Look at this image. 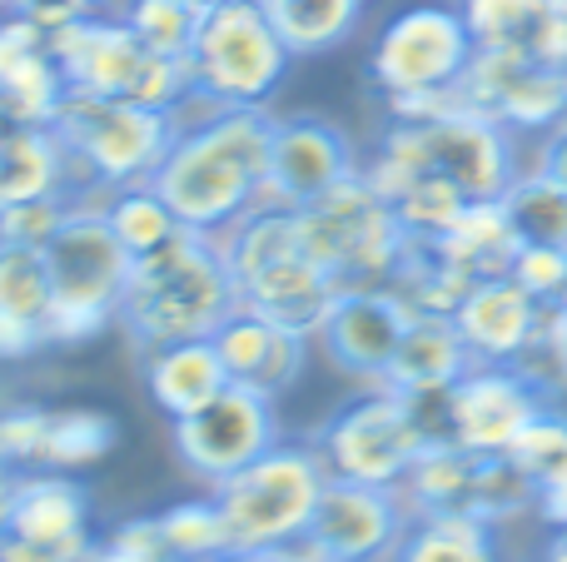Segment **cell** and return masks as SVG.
I'll return each instance as SVG.
<instances>
[{"label": "cell", "instance_id": "obj_15", "mask_svg": "<svg viewBox=\"0 0 567 562\" xmlns=\"http://www.w3.org/2000/svg\"><path fill=\"white\" fill-rule=\"evenodd\" d=\"M409 324H413V309L403 304L399 289H353V294L333 299L329 319L319 329V344L339 374L379 388Z\"/></svg>", "mask_w": 567, "mask_h": 562}, {"label": "cell", "instance_id": "obj_31", "mask_svg": "<svg viewBox=\"0 0 567 562\" xmlns=\"http://www.w3.org/2000/svg\"><path fill=\"white\" fill-rule=\"evenodd\" d=\"M503 209H508L523 244L567 249V185H558L553 175L523 169L508 185V195H503Z\"/></svg>", "mask_w": 567, "mask_h": 562}, {"label": "cell", "instance_id": "obj_22", "mask_svg": "<svg viewBox=\"0 0 567 562\" xmlns=\"http://www.w3.org/2000/svg\"><path fill=\"white\" fill-rule=\"evenodd\" d=\"M140 378H145V394L155 398V408L169 424L199 414L209 398L229 388V374L209 339H175V344L140 348Z\"/></svg>", "mask_w": 567, "mask_h": 562}, {"label": "cell", "instance_id": "obj_17", "mask_svg": "<svg viewBox=\"0 0 567 562\" xmlns=\"http://www.w3.org/2000/svg\"><path fill=\"white\" fill-rule=\"evenodd\" d=\"M219 364H225L229 384H245L265 398H279L299 384L303 364H309V339L293 329L275 324V319L255 314V309L235 304V314L209 334Z\"/></svg>", "mask_w": 567, "mask_h": 562}, {"label": "cell", "instance_id": "obj_4", "mask_svg": "<svg viewBox=\"0 0 567 562\" xmlns=\"http://www.w3.org/2000/svg\"><path fill=\"white\" fill-rule=\"evenodd\" d=\"M299 235L309 259L339 284V294L353 289H393L413 239L393 219L389 199L363 175L333 185L313 205L299 209Z\"/></svg>", "mask_w": 567, "mask_h": 562}, {"label": "cell", "instance_id": "obj_20", "mask_svg": "<svg viewBox=\"0 0 567 562\" xmlns=\"http://www.w3.org/2000/svg\"><path fill=\"white\" fill-rule=\"evenodd\" d=\"M458 15L478 50L563 65L567 60V10L563 0H458Z\"/></svg>", "mask_w": 567, "mask_h": 562}, {"label": "cell", "instance_id": "obj_29", "mask_svg": "<svg viewBox=\"0 0 567 562\" xmlns=\"http://www.w3.org/2000/svg\"><path fill=\"white\" fill-rule=\"evenodd\" d=\"M120 438V424L105 408H50L45 434V468L50 473H85L105 464Z\"/></svg>", "mask_w": 567, "mask_h": 562}, {"label": "cell", "instance_id": "obj_14", "mask_svg": "<svg viewBox=\"0 0 567 562\" xmlns=\"http://www.w3.org/2000/svg\"><path fill=\"white\" fill-rule=\"evenodd\" d=\"M359 175L349 135L323 115H279L275 139H269V189L265 205L303 209L333 185Z\"/></svg>", "mask_w": 567, "mask_h": 562}, {"label": "cell", "instance_id": "obj_25", "mask_svg": "<svg viewBox=\"0 0 567 562\" xmlns=\"http://www.w3.org/2000/svg\"><path fill=\"white\" fill-rule=\"evenodd\" d=\"M473 368L468 344L453 329V319L443 314H413V324L403 329L399 354H393L389 374H383L379 388H393V394H413V388H449L458 384Z\"/></svg>", "mask_w": 567, "mask_h": 562}, {"label": "cell", "instance_id": "obj_47", "mask_svg": "<svg viewBox=\"0 0 567 562\" xmlns=\"http://www.w3.org/2000/svg\"><path fill=\"white\" fill-rule=\"evenodd\" d=\"M0 562H85V558H70V553H55V548L20 543V538H0Z\"/></svg>", "mask_w": 567, "mask_h": 562}, {"label": "cell", "instance_id": "obj_10", "mask_svg": "<svg viewBox=\"0 0 567 562\" xmlns=\"http://www.w3.org/2000/svg\"><path fill=\"white\" fill-rule=\"evenodd\" d=\"M473 35L458 6H409L379 30L369 50V85L383 100L453 90L473 60Z\"/></svg>", "mask_w": 567, "mask_h": 562}, {"label": "cell", "instance_id": "obj_35", "mask_svg": "<svg viewBox=\"0 0 567 562\" xmlns=\"http://www.w3.org/2000/svg\"><path fill=\"white\" fill-rule=\"evenodd\" d=\"M105 219H110V229L120 235V244H125L130 254H150V249L169 244V239L185 229L175 219V209L159 199L155 185L115 189V195L105 199Z\"/></svg>", "mask_w": 567, "mask_h": 562}, {"label": "cell", "instance_id": "obj_34", "mask_svg": "<svg viewBox=\"0 0 567 562\" xmlns=\"http://www.w3.org/2000/svg\"><path fill=\"white\" fill-rule=\"evenodd\" d=\"M533 508H538V488H533V478L513 464V454H478L468 518L498 528V523H513V518L533 513Z\"/></svg>", "mask_w": 567, "mask_h": 562}, {"label": "cell", "instance_id": "obj_8", "mask_svg": "<svg viewBox=\"0 0 567 562\" xmlns=\"http://www.w3.org/2000/svg\"><path fill=\"white\" fill-rule=\"evenodd\" d=\"M185 60L195 95H205L219 110H269L293 65L289 45L279 40L259 0H219L199 10L195 45Z\"/></svg>", "mask_w": 567, "mask_h": 562}, {"label": "cell", "instance_id": "obj_53", "mask_svg": "<svg viewBox=\"0 0 567 562\" xmlns=\"http://www.w3.org/2000/svg\"><path fill=\"white\" fill-rule=\"evenodd\" d=\"M179 6H189L199 15V10H209V6H219V0H179Z\"/></svg>", "mask_w": 567, "mask_h": 562}, {"label": "cell", "instance_id": "obj_36", "mask_svg": "<svg viewBox=\"0 0 567 562\" xmlns=\"http://www.w3.org/2000/svg\"><path fill=\"white\" fill-rule=\"evenodd\" d=\"M468 205H473V199H463V189L449 185L443 175H419V179H409V185H403L399 195L389 199V209H393V219L403 225V235L419 239V244H429V239L449 235L453 219H458Z\"/></svg>", "mask_w": 567, "mask_h": 562}, {"label": "cell", "instance_id": "obj_44", "mask_svg": "<svg viewBox=\"0 0 567 562\" xmlns=\"http://www.w3.org/2000/svg\"><path fill=\"white\" fill-rule=\"evenodd\" d=\"M10 10L25 15L30 25H40L45 35H55V30L75 25V20L110 15V0H10Z\"/></svg>", "mask_w": 567, "mask_h": 562}, {"label": "cell", "instance_id": "obj_9", "mask_svg": "<svg viewBox=\"0 0 567 562\" xmlns=\"http://www.w3.org/2000/svg\"><path fill=\"white\" fill-rule=\"evenodd\" d=\"M313 454L329 478L399 488L413 458L423 454V444L403 414V398L393 388H369V394L349 398L339 414L323 418V428L313 434Z\"/></svg>", "mask_w": 567, "mask_h": 562}, {"label": "cell", "instance_id": "obj_51", "mask_svg": "<svg viewBox=\"0 0 567 562\" xmlns=\"http://www.w3.org/2000/svg\"><path fill=\"white\" fill-rule=\"evenodd\" d=\"M548 562H567V528H558L548 543Z\"/></svg>", "mask_w": 567, "mask_h": 562}, {"label": "cell", "instance_id": "obj_43", "mask_svg": "<svg viewBox=\"0 0 567 562\" xmlns=\"http://www.w3.org/2000/svg\"><path fill=\"white\" fill-rule=\"evenodd\" d=\"M403 398V414H409L413 434L423 448H458L453 444V384L449 388H413Z\"/></svg>", "mask_w": 567, "mask_h": 562}, {"label": "cell", "instance_id": "obj_42", "mask_svg": "<svg viewBox=\"0 0 567 562\" xmlns=\"http://www.w3.org/2000/svg\"><path fill=\"white\" fill-rule=\"evenodd\" d=\"M85 562H169L165 543H159L155 513L115 523L105 538H95V548L85 553Z\"/></svg>", "mask_w": 567, "mask_h": 562}, {"label": "cell", "instance_id": "obj_40", "mask_svg": "<svg viewBox=\"0 0 567 562\" xmlns=\"http://www.w3.org/2000/svg\"><path fill=\"white\" fill-rule=\"evenodd\" d=\"M65 215H70V199H65V195H50V199H16V205H0V244L45 249L50 239L60 235Z\"/></svg>", "mask_w": 567, "mask_h": 562}, {"label": "cell", "instance_id": "obj_12", "mask_svg": "<svg viewBox=\"0 0 567 562\" xmlns=\"http://www.w3.org/2000/svg\"><path fill=\"white\" fill-rule=\"evenodd\" d=\"M413 513L399 488H369L329 478L303 543L329 562H393Z\"/></svg>", "mask_w": 567, "mask_h": 562}, {"label": "cell", "instance_id": "obj_3", "mask_svg": "<svg viewBox=\"0 0 567 562\" xmlns=\"http://www.w3.org/2000/svg\"><path fill=\"white\" fill-rule=\"evenodd\" d=\"M50 129L60 135L70 169H75L70 205H95V209H105V199L115 189L150 185L179 135L175 115H165V110L75 95V90L60 100Z\"/></svg>", "mask_w": 567, "mask_h": 562}, {"label": "cell", "instance_id": "obj_57", "mask_svg": "<svg viewBox=\"0 0 567 562\" xmlns=\"http://www.w3.org/2000/svg\"><path fill=\"white\" fill-rule=\"evenodd\" d=\"M558 309H563V314H567V289H563V299H558Z\"/></svg>", "mask_w": 567, "mask_h": 562}, {"label": "cell", "instance_id": "obj_16", "mask_svg": "<svg viewBox=\"0 0 567 562\" xmlns=\"http://www.w3.org/2000/svg\"><path fill=\"white\" fill-rule=\"evenodd\" d=\"M538 414V388L513 364H473L453 384V444L468 454H508Z\"/></svg>", "mask_w": 567, "mask_h": 562}, {"label": "cell", "instance_id": "obj_21", "mask_svg": "<svg viewBox=\"0 0 567 562\" xmlns=\"http://www.w3.org/2000/svg\"><path fill=\"white\" fill-rule=\"evenodd\" d=\"M70 85L50 55V35L25 15L6 10L0 15V110L30 125H50Z\"/></svg>", "mask_w": 567, "mask_h": 562}, {"label": "cell", "instance_id": "obj_49", "mask_svg": "<svg viewBox=\"0 0 567 562\" xmlns=\"http://www.w3.org/2000/svg\"><path fill=\"white\" fill-rule=\"evenodd\" d=\"M538 398H543V408H548V414L567 418V364L558 368V374L543 378V384H538Z\"/></svg>", "mask_w": 567, "mask_h": 562}, {"label": "cell", "instance_id": "obj_32", "mask_svg": "<svg viewBox=\"0 0 567 562\" xmlns=\"http://www.w3.org/2000/svg\"><path fill=\"white\" fill-rule=\"evenodd\" d=\"M50 309H55V279H50L45 249L0 244V314L45 334Z\"/></svg>", "mask_w": 567, "mask_h": 562}, {"label": "cell", "instance_id": "obj_23", "mask_svg": "<svg viewBox=\"0 0 567 562\" xmlns=\"http://www.w3.org/2000/svg\"><path fill=\"white\" fill-rule=\"evenodd\" d=\"M333 299H339V284L313 264L309 249L293 254V259H279V264H269V269H259L255 279L239 284V304L255 309V314H265V319H275V324H284V329H293V334H303V339H319Z\"/></svg>", "mask_w": 567, "mask_h": 562}, {"label": "cell", "instance_id": "obj_38", "mask_svg": "<svg viewBox=\"0 0 567 562\" xmlns=\"http://www.w3.org/2000/svg\"><path fill=\"white\" fill-rule=\"evenodd\" d=\"M508 454H513V464L533 478L538 493L543 488H553V483H563L567 478V418L543 408V414L518 434V444H513Z\"/></svg>", "mask_w": 567, "mask_h": 562}, {"label": "cell", "instance_id": "obj_18", "mask_svg": "<svg viewBox=\"0 0 567 562\" xmlns=\"http://www.w3.org/2000/svg\"><path fill=\"white\" fill-rule=\"evenodd\" d=\"M20 543L55 548V553L85 558L95 548V508L75 473H16L10 488V533Z\"/></svg>", "mask_w": 567, "mask_h": 562}, {"label": "cell", "instance_id": "obj_54", "mask_svg": "<svg viewBox=\"0 0 567 562\" xmlns=\"http://www.w3.org/2000/svg\"><path fill=\"white\" fill-rule=\"evenodd\" d=\"M10 483H16V473H10V464L0 458V488H10Z\"/></svg>", "mask_w": 567, "mask_h": 562}, {"label": "cell", "instance_id": "obj_56", "mask_svg": "<svg viewBox=\"0 0 567 562\" xmlns=\"http://www.w3.org/2000/svg\"><path fill=\"white\" fill-rule=\"evenodd\" d=\"M563 358H567V314H563Z\"/></svg>", "mask_w": 567, "mask_h": 562}, {"label": "cell", "instance_id": "obj_48", "mask_svg": "<svg viewBox=\"0 0 567 562\" xmlns=\"http://www.w3.org/2000/svg\"><path fill=\"white\" fill-rule=\"evenodd\" d=\"M538 518L543 523H553V528H567V478L538 493Z\"/></svg>", "mask_w": 567, "mask_h": 562}, {"label": "cell", "instance_id": "obj_13", "mask_svg": "<svg viewBox=\"0 0 567 562\" xmlns=\"http://www.w3.org/2000/svg\"><path fill=\"white\" fill-rule=\"evenodd\" d=\"M458 105L493 119L503 129H543L548 135L558 119H567V95L558 65H533V60L503 55V50H473L458 85Z\"/></svg>", "mask_w": 567, "mask_h": 562}, {"label": "cell", "instance_id": "obj_45", "mask_svg": "<svg viewBox=\"0 0 567 562\" xmlns=\"http://www.w3.org/2000/svg\"><path fill=\"white\" fill-rule=\"evenodd\" d=\"M35 348H45V334H40V329H25V324L0 314V364H20V358H30Z\"/></svg>", "mask_w": 567, "mask_h": 562}, {"label": "cell", "instance_id": "obj_46", "mask_svg": "<svg viewBox=\"0 0 567 562\" xmlns=\"http://www.w3.org/2000/svg\"><path fill=\"white\" fill-rule=\"evenodd\" d=\"M538 169H543V175H553L558 185H567V119H558V125H553L548 135H543Z\"/></svg>", "mask_w": 567, "mask_h": 562}, {"label": "cell", "instance_id": "obj_2", "mask_svg": "<svg viewBox=\"0 0 567 562\" xmlns=\"http://www.w3.org/2000/svg\"><path fill=\"white\" fill-rule=\"evenodd\" d=\"M235 304L239 289L219 254V239L179 229L169 244L135 254L120 294V329L135 339V348L209 339L235 314Z\"/></svg>", "mask_w": 567, "mask_h": 562}, {"label": "cell", "instance_id": "obj_55", "mask_svg": "<svg viewBox=\"0 0 567 562\" xmlns=\"http://www.w3.org/2000/svg\"><path fill=\"white\" fill-rule=\"evenodd\" d=\"M558 80H563V95H567V60H563V65H558Z\"/></svg>", "mask_w": 567, "mask_h": 562}, {"label": "cell", "instance_id": "obj_24", "mask_svg": "<svg viewBox=\"0 0 567 562\" xmlns=\"http://www.w3.org/2000/svg\"><path fill=\"white\" fill-rule=\"evenodd\" d=\"M75 189V169L50 125H30V119L6 115L0 125V205L16 199H50Z\"/></svg>", "mask_w": 567, "mask_h": 562}, {"label": "cell", "instance_id": "obj_27", "mask_svg": "<svg viewBox=\"0 0 567 562\" xmlns=\"http://www.w3.org/2000/svg\"><path fill=\"white\" fill-rule=\"evenodd\" d=\"M473 473H478V454L468 448H423L399 493L413 518H468Z\"/></svg>", "mask_w": 567, "mask_h": 562}, {"label": "cell", "instance_id": "obj_1", "mask_svg": "<svg viewBox=\"0 0 567 562\" xmlns=\"http://www.w3.org/2000/svg\"><path fill=\"white\" fill-rule=\"evenodd\" d=\"M269 110H215L175 135L150 185L195 235H225L235 219L265 205L269 189Z\"/></svg>", "mask_w": 567, "mask_h": 562}, {"label": "cell", "instance_id": "obj_26", "mask_svg": "<svg viewBox=\"0 0 567 562\" xmlns=\"http://www.w3.org/2000/svg\"><path fill=\"white\" fill-rule=\"evenodd\" d=\"M429 244L439 249L453 269H463L473 284H483V279L508 274V264H513V254L523 249V239H518V229H513L503 199H473V205L453 219L449 235L429 239Z\"/></svg>", "mask_w": 567, "mask_h": 562}, {"label": "cell", "instance_id": "obj_59", "mask_svg": "<svg viewBox=\"0 0 567 562\" xmlns=\"http://www.w3.org/2000/svg\"><path fill=\"white\" fill-rule=\"evenodd\" d=\"M563 10H567V0H563Z\"/></svg>", "mask_w": 567, "mask_h": 562}, {"label": "cell", "instance_id": "obj_7", "mask_svg": "<svg viewBox=\"0 0 567 562\" xmlns=\"http://www.w3.org/2000/svg\"><path fill=\"white\" fill-rule=\"evenodd\" d=\"M45 264L55 279V309L45 324L50 344H90L120 324V294L135 254L120 244L105 209L70 205L60 235L45 244Z\"/></svg>", "mask_w": 567, "mask_h": 562}, {"label": "cell", "instance_id": "obj_39", "mask_svg": "<svg viewBox=\"0 0 567 562\" xmlns=\"http://www.w3.org/2000/svg\"><path fill=\"white\" fill-rule=\"evenodd\" d=\"M45 434H50V408L40 404L0 408V458L10 464V473H40L45 468Z\"/></svg>", "mask_w": 567, "mask_h": 562}, {"label": "cell", "instance_id": "obj_50", "mask_svg": "<svg viewBox=\"0 0 567 562\" xmlns=\"http://www.w3.org/2000/svg\"><path fill=\"white\" fill-rule=\"evenodd\" d=\"M269 562H329L323 553H313L309 543H293V548H279V553H265Z\"/></svg>", "mask_w": 567, "mask_h": 562}, {"label": "cell", "instance_id": "obj_30", "mask_svg": "<svg viewBox=\"0 0 567 562\" xmlns=\"http://www.w3.org/2000/svg\"><path fill=\"white\" fill-rule=\"evenodd\" d=\"M393 562H498V548L478 518H413Z\"/></svg>", "mask_w": 567, "mask_h": 562}, {"label": "cell", "instance_id": "obj_37", "mask_svg": "<svg viewBox=\"0 0 567 562\" xmlns=\"http://www.w3.org/2000/svg\"><path fill=\"white\" fill-rule=\"evenodd\" d=\"M120 20L135 30L145 50L169 55V60L189 55L195 25H199V15L189 6H179V0H125V6H120Z\"/></svg>", "mask_w": 567, "mask_h": 562}, {"label": "cell", "instance_id": "obj_5", "mask_svg": "<svg viewBox=\"0 0 567 562\" xmlns=\"http://www.w3.org/2000/svg\"><path fill=\"white\" fill-rule=\"evenodd\" d=\"M50 55H55L60 75H65V85L75 95L130 100V105L165 110V115H175L195 95L189 60H169L145 50L135 30L120 20V10L55 30L50 35Z\"/></svg>", "mask_w": 567, "mask_h": 562}, {"label": "cell", "instance_id": "obj_19", "mask_svg": "<svg viewBox=\"0 0 567 562\" xmlns=\"http://www.w3.org/2000/svg\"><path fill=\"white\" fill-rule=\"evenodd\" d=\"M543 309L548 304H538L528 289L503 274L468 289V299L453 309V329L463 334L473 364H518L543 324Z\"/></svg>", "mask_w": 567, "mask_h": 562}, {"label": "cell", "instance_id": "obj_41", "mask_svg": "<svg viewBox=\"0 0 567 562\" xmlns=\"http://www.w3.org/2000/svg\"><path fill=\"white\" fill-rule=\"evenodd\" d=\"M508 279L518 289H528L538 304H558L567 289V249H548V244H523L508 264Z\"/></svg>", "mask_w": 567, "mask_h": 562}, {"label": "cell", "instance_id": "obj_58", "mask_svg": "<svg viewBox=\"0 0 567 562\" xmlns=\"http://www.w3.org/2000/svg\"><path fill=\"white\" fill-rule=\"evenodd\" d=\"M6 10H10V0H0V15H6Z\"/></svg>", "mask_w": 567, "mask_h": 562}, {"label": "cell", "instance_id": "obj_6", "mask_svg": "<svg viewBox=\"0 0 567 562\" xmlns=\"http://www.w3.org/2000/svg\"><path fill=\"white\" fill-rule=\"evenodd\" d=\"M329 483L313 444H275L265 458L209 488L229 533V553H279L303 543Z\"/></svg>", "mask_w": 567, "mask_h": 562}, {"label": "cell", "instance_id": "obj_33", "mask_svg": "<svg viewBox=\"0 0 567 562\" xmlns=\"http://www.w3.org/2000/svg\"><path fill=\"white\" fill-rule=\"evenodd\" d=\"M159 543H165L169 562H215L229 553V533L219 518L215 498H179V503L159 508L155 513Z\"/></svg>", "mask_w": 567, "mask_h": 562}, {"label": "cell", "instance_id": "obj_52", "mask_svg": "<svg viewBox=\"0 0 567 562\" xmlns=\"http://www.w3.org/2000/svg\"><path fill=\"white\" fill-rule=\"evenodd\" d=\"M215 562H269L265 553H225V558H215Z\"/></svg>", "mask_w": 567, "mask_h": 562}, {"label": "cell", "instance_id": "obj_11", "mask_svg": "<svg viewBox=\"0 0 567 562\" xmlns=\"http://www.w3.org/2000/svg\"><path fill=\"white\" fill-rule=\"evenodd\" d=\"M169 438H175L179 468H185L189 478H199L205 488H215L279 444L275 398L255 394V388H245V384H229L225 394H215L199 414L175 418Z\"/></svg>", "mask_w": 567, "mask_h": 562}, {"label": "cell", "instance_id": "obj_28", "mask_svg": "<svg viewBox=\"0 0 567 562\" xmlns=\"http://www.w3.org/2000/svg\"><path fill=\"white\" fill-rule=\"evenodd\" d=\"M259 6L269 10L289 55L303 60V55H329L343 40H353L369 0H259Z\"/></svg>", "mask_w": 567, "mask_h": 562}]
</instances>
